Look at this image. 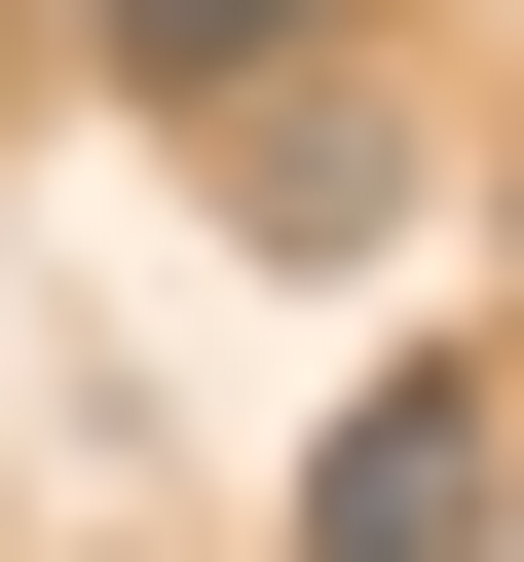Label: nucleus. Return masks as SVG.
<instances>
[{"label":"nucleus","instance_id":"obj_1","mask_svg":"<svg viewBox=\"0 0 524 562\" xmlns=\"http://www.w3.org/2000/svg\"><path fill=\"white\" fill-rule=\"evenodd\" d=\"M487 525H524L487 375H375V413H338V487H300V562H487Z\"/></svg>","mask_w":524,"mask_h":562},{"label":"nucleus","instance_id":"obj_2","mask_svg":"<svg viewBox=\"0 0 524 562\" xmlns=\"http://www.w3.org/2000/svg\"><path fill=\"white\" fill-rule=\"evenodd\" d=\"M338 0H113V76H300Z\"/></svg>","mask_w":524,"mask_h":562}]
</instances>
